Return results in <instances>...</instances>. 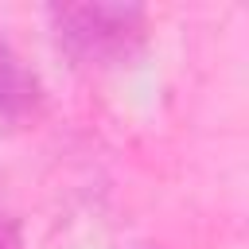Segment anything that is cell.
Wrapping results in <instances>:
<instances>
[{
	"label": "cell",
	"mask_w": 249,
	"mask_h": 249,
	"mask_svg": "<svg viewBox=\"0 0 249 249\" xmlns=\"http://www.w3.org/2000/svg\"><path fill=\"white\" fill-rule=\"evenodd\" d=\"M0 249H19V241H16V226L0 214Z\"/></svg>",
	"instance_id": "obj_3"
},
{
	"label": "cell",
	"mask_w": 249,
	"mask_h": 249,
	"mask_svg": "<svg viewBox=\"0 0 249 249\" xmlns=\"http://www.w3.org/2000/svg\"><path fill=\"white\" fill-rule=\"evenodd\" d=\"M47 23L58 51L78 70L128 66L148 43V12L140 4L66 0L47 8Z\"/></svg>",
	"instance_id": "obj_1"
},
{
	"label": "cell",
	"mask_w": 249,
	"mask_h": 249,
	"mask_svg": "<svg viewBox=\"0 0 249 249\" xmlns=\"http://www.w3.org/2000/svg\"><path fill=\"white\" fill-rule=\"evenodd\" d=\"M43 82L0 35V121H27L43 109Z\"/></svg>",
	"instance_id": "obj_2"
}]
</instances>
